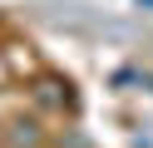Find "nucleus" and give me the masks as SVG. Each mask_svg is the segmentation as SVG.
Segmentation results:
<instances>
[{
  "label": "nucleus",
  "mask_w": 153,
  "mask_h": 148,
  "mask_svg": "<svg viewBox=\"0 0 153 148\" xmlns=\"http://www.w3.org/2000/svg\"><path fill=\"white\" fill-rule=\"evenodd\" d=\"M15 143H20V148H35V143H40V128H35V123H15Z\"/></svg>",
  "instance_id": "f257e3e1"
},
{
  "label": "nucleus",
  "mask_w": 153,
  "mask_h": 148,
  "mask_svg": "<svg viewBox=\"0 0 153 148\" xmlns=\"http://www.w3.org/2000/svg\"><path fill=\"white\" fill-rule=\"evenodd\" d=\"M133 5H143V10H153V0H133Z\"/></svg>",
  "instance_id": "f03ea898"
}]
</instances>
